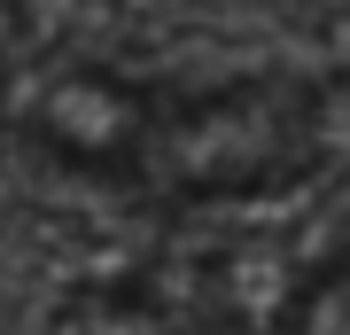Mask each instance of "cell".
<instances>
[{"instance_id": "cell-1", "label": "cell", "mask_w": 350, "mask_h": 335, "mask_svg": "<svg viewBox=\"0 0 350 335\" xmlns=\"http://www.w3.org/2000/svg\"><path fill=\"white\" fill-rule=\"evenodd\" d=\"M148 281L156 273H117V281L86 288V297L70 304L63 335H195L187 304L163 297V288H148Z\"/></svg>"}, {"instance_id": "cell-2", "label": "cell", "mask_w": 350, "mask_h": 335, "mask_svg": "<svg viewBox=\"0 0 350 335\" xmlns=\"http://www.w3.org/2000/svg\"><path fill=\"white\" fill-rule=\"evenodd\" d=\"M288 335H350V242H327L280 304Z\"/></svg>"}]
</instances>
